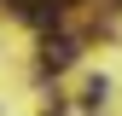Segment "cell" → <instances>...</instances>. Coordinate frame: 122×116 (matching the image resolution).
Instances as JSON below:
<instances>
[{
	"instance_id": "6da1fadb",
	"label": "cell",
	"mask_w": 122,
	"mask_h": 116,
	"mask_svg": "<svg viewBox=\"0 0 122 116\" xmlns=\"http://www.w3.org/2000/svg\"><path fill=\"white\" fill-rule=\"evenodd\" d=\"M70 58H76V47H70V41H47V47H41V64H47V70H64Z\"/></svg>"
},
{
	"instance_id": "7a4b0ae2",
	"label": "cell",
	"mask_w": 122,
	"mask_h": 116,
	"mask_svg": "<svg viewBox=\"0 0 122 116\" xmlns=\"http://www.w3.org/2000/svg\"><path fill=\"white\" fill-rule=\"evenodd\" d=\"M105 93H111V87H105V76H99V81H87V93H81V105H87V110H99V105H105Z\"/></svg>"
}]
</instances>
